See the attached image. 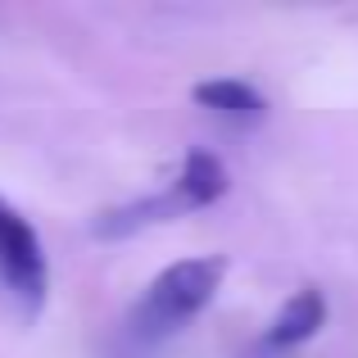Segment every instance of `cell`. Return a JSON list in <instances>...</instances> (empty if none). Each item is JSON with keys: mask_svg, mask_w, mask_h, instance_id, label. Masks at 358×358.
<instances>
[{"mask_svg": "<svg viewBox=\"0 0 358 358\" xmlns=\"http://www.w3.org/2000/svg\"><path fill=\"white\" fill-rule=\"evenodd\" d=\"M222 277H227V259L222 254H200V259L168 263L145 286L141 304L131 308V331L141 341H164V336L182 331L195 313L209 308V299L218 295Z\"/></svg>", "mask_w": 358, "mask_h": 358, "instance_id": "1", "label": "cell"}, {"mask_svg": "<svg viewBox=\"0 0 358 358\" xmlns=\"http://www.w3.org/2000/svg\"><path fill=\"white\" fill-rule=\"evenodd\" d=\"M0 286L18 304V313L32 322L50 295V263L36 227L0 195Z\"/></svg>", "mask_w": 358, "mask_h": 358, "instance_id": "2", "label": "cell"}, {"mask_svg": "<svg viewBox=\"0 0 358 358\" xmlns=\"http://www.w3.org/2000/svg\"><path fill=\"white\" fill-rule=\"evenodd\" d=\"M182 213L186 209L173 195V186H164V191H155V195H141V200H127V204L105 209L96 222H91V236L96 241H127V236H136V231H145V227L182 218Z\"/></svg>", "mask_w": 358, "mask_h": 358, "instance_id": "3", "label": "cell"}, {"mask_svg": "<svg viewBox=\"0 0 358 358\" xmlns=\"http://www.w3.org/2000/svg\"><path fill=\"white\" fill-rule=\"evenodd\" d=\"M327 327V295L317 286H299L263 327V350H295Z\"/></svg>", "mask_w": 358, "mask_h": 358, "instance_id": "4", "label": "cell"}, {"mask_svg": "<svg viewBox=\"0 0 358 358\" xmlns=\"http://www.w3.org/2000/svg\"><path fill=\"white\" fill-rule=\"evenodd\" d=\"M227 186H231L227 164H222L213 150H191V155L182 159V173L173 177V195L182 200L186 213L218 204L222 195H227Z\"/></svg>", "mask_w": 358, "mask_h": 358, "instance_id": "5", "label": "cell"}, {"mask_svg": "<svg viewBox=\"0 0 358 358\" xmlns=\"http://www.w3.org/2000/svg\"><path fill=\"white\" fill-rule=\"evenodd\" d=\"M191 100L200 109H209V114H218V118H231V122H259V118H268V96H263L259 87H250V82H241V78L195 82Z\"/></svg>", "mask_w": 358, "mask_h": 358, "instance_id": "6", "label": "cell"}]
</instances>
